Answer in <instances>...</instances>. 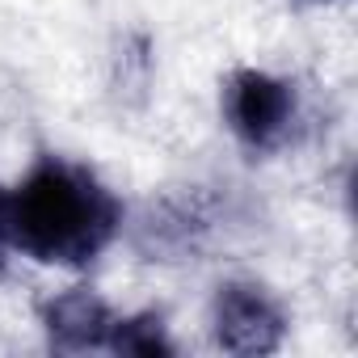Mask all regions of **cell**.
Here are the masks:
<instances>
[{
    "instance_id": "2",
    "label": "cell",
    "mask_w": 358,
    "mask_h": 358,
    "mask_svg": "<svg viewBox=\"0 0 358 358\" xmlns=\"http://www.w3.org/2000/svg\"><path fill=\"white\" fill-rule=\"evenodd\" d=\"M224 110H228L232 131L249 148H274L291 127L295 97H291L287 80H278L270 72H257V68H245V72H236L228 80Z\"/></svg>"
},
{
    "instance_id": "1",
    "label": "cell",
    "mask_w": 358,
    "mask_h": 358,
    "mask_svg": "<svg viewBox=\"0 0 358 358\" xmlns=\"http://www.w3.org/2000/svg\"><path fill=\"white\" fill-rule=\"evenodd\" d=\"M122 207L85 169L64 160H43L17 190H9V228L13 249L34 262L85 266L118 232Z\"/></svg>"
},
{
    "instance_id": "6",
    "label": "cell",
    "mask_w": 358,
    "mask_h": 358,
    "mask_svg": "<svg viewBox=\"0 0 358 358\" xmlns=\"http://www.w3.org/2000/svg\"><path fill=\"white\" fill-rule=\"evenodd\" d=\"M13 253V228H9V190H0V270Z\"/></svg>"
},
{
    "instance_id": "3",
    "label": "cell",
    "mask_w": 358,
    "mask_h": 358,
    "mask_svg": "<svg viewBox=\"0 0 358 358\" xmlns=\"http://www.w3.org/2000/svg\"><path fill=\"white\" fill-rule=\"evenodd\" d=\"M215 341L228 354H270L282 341V312L278 303L253 282H228L215 295Z\"/></svg>"
},
{
    "instance_id": "5",
    "label": "cell",
    "mask_w": 358,
    "mask_h": 358,
    "mask_svg": "<svg viewBox=\"0 0 358 358\" xmlns=\"http://www.w3.org/2000/svg\"><path fill=\"white\" fill-rule=\"evenodd\" d=\"M106 350H114V354L156 358V354H173V341L164 337L160 316H131V320H114Z\"/></svg>"
},
{
    "instance_id": "4",
    "label": "cell",
    "mask_w": 358,
    "mask_h": 358,
    "mask_svg": "<svg viewBox=\"0 0 358 358\" xmlns=\"http://www.w3.org/2000/svg\"><path fill=\"white\" fill-rule=\"evenodd\" d=\"M43 324L55 350H101L114 329V312L93 291H64L43 308Z\"/></svg>"
}]
</instances>
